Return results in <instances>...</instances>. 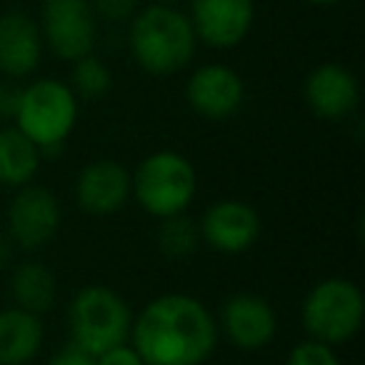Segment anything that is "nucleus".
<instances>
[{
	"instance_id": "nucleus-17",
	"label": "nucleus",
	"mask_w": 365,
	"mask_h": 365,
	"mask_svg": "<svg viewBox=\"0 0 365 365\" xmlns=\"http://www.w3.org/2000/svg\"><path fill=\"white\" fill-rule=\"evenodd\" d=\"M43 153L16 125L0 130V185L23 188L38 175Z\"/></svg>"
},
{
	"instance_id": "nucleus-8",
	"label": "nucleus",
	"mask_w": 365,
	"mask_h": 365,
	"mask_svg": "<svg viewBox=\"0 0 365 365\" xmlns=\"http://www.w3.org/2000/svg\"><path fill=\"white\" fill-rule=\"evenodd\" d=\"M63 210L58 198L43 185L28 182L16 190L8 208V238L23 250H38L56 238Z\"/></svg>"
},
{
	"instance_id": "nucleus-23",
	"label": "nucleus",
	"mask_w": 365,
	"mask_h": 365,
	"mask_svg": "<svg viewBox=\"0 0 365 365\" xmlns=\"http://www.w3.org/2000/svg\"><path fill=\"white\" fill-rule=\"evenodd\" d=\"M96 365H145V363H143V358L135 353V348H133L130 343H125V345H118V348L108 350V353L98 355Z\"/></svg>"
},
{
	"instance_id": "nucleus-7",
	"label": "nucleus",
	"mask_w": 365,
	"mask_h": 365,
	"mask_svg": "<svg viewBox=\"0 0 365 365\" xmlns=\"http://www.w3.org/2000/svg\"><path fill=\"white\" fill-rule=\"evenodd\" d=\"M43 46L61 61H78L96 51L98 18L91 0H43L41 8Z\"/></svg>"
},
{
	"instance_id": "nucleus-22",
	"label": "nucleus",
	"mask_w": 365,
	"mask_h": 365,
	"mask_svg": "<svg viewBox=\"0 0 365 365\" xmlns=\"http://www.w3.org/2000/svg\"><path fill=\"white\" fill-rule=\"evenodd\" d=\"M91 8L98 21L120 26L128 23L138 11V0H91Z\"/></svg>"
},
{
	"instance_id": "nucleus-10",
	"label": "nucleus",
	"mask_w": 365,
	"mask_h": 365,
	"mask_svg": "<svg viewBox=\"0 0 365 365\" xmlns=\"http://www.w3.org/2000/svg\"><path fill=\"white\" fill-rule=\"evenodd\" d=\"M190 26L198 43L215 51H230L248 38L255 23L253 0H188Z\"/></svg>"
},
{
	"instance_id": "nucleus-3",
	"label": "nucleus",
	"mask_w": 365,
	"mask_h": 365,
	"mask_svg": "<svg viewBox=\"0 0 365 365\" xmlns=\"http://www.w3.org/2000/svg\"><path fill=\"white\" fill-rule=\"evenodd\" d=\"M133 198L148 215L163 220L190 208L198 193V173L182 153L155 150L130 173Z\"/></svg>"
},
{
	"instance_id": "nucleus-18",
	"label": "nucleus",
	"mask_w": 365,
	"mask_h": 365,
	"mask_svg": "<svg viewBox=\"0 0 365 365\" xmlns=\"http://www.w3.org/2000/svg\"><path fill=\"white\" fill-rule=\"evenodd\" d=\"M11 293L18 308L33 315H43L56 305V275L43 263H21L11 275Z\"/></svg>"
},
{
	"instance_id": "nucleus-9",
	"label": "nucleus",
	"mask_w": 365,
	"mask_h": 365,
	"mask_svg": "<svg viewBox=\"0 0 365 365\" xmlns=\"http://www.w3.org/2000/svg\"><path fill=\"white\" fill-rule=\"evenodd\" d=\"M218 330L233 348L255 353L273 343L278 333V315L263 295L233 293L220 305Z\"/></svg>"
},
{
	"instance_id": "nucleus-11",
	"label": "nucleus",
	"mask_w": 365,
	"mask_h": 365,
	"mask_svg": "<svg viewBox=\"0 0 365 365\" xmlns=\"http://www.w3.org/2000/svg\"><path fill=\"white\" fill-rule=\"evenodd\" d=\"M200 240L215 253L223 255H240L250 250L260 238V223L258 210L245 200H218L203 213L198 223Z\"/></svg>"
},
{
	"instance_id": "nucleus-20",
	"label": "nucleus",
	"mask_w": 365,
	"mask_h": 365,
	"mask_svg": "<svg viewBox=\"0 0 365 365\" xmlns=\"http://www.w3.org/2000/svg\"><path fill=\"white\" fill-rule=\"evenodd\" d=\"M68 86L76 93L78 101H101V98H106L110 93V68L93 53L86 58H78V61H73L71 83Z\"/></svg>"
},
{
	"instance_id": "nucleus-26",
	"label": "nucleus",
	"mask_w": 365,
	"mask_h": 365,
	"mask_svg": "<svg viewBox=\"0 0 365 365\" xmlns=\"http://www.w3.org/2000/svg\"><path fill=\"white\" fill-rule=\"evenodd\" d=\"M11 253H13L11 238H3V235H0V268H6V265H8V260H11Z\"/></svg>"
},
{
	"instance_id": "nucleus-6",
	"label": "nucleus",
	"mask_w": 365,
	"mask_h": 365,
	"mask_svg": "<svg viewBox=\"0 0 365 365\" xmlns=\"http://www.w3.org/2000/svg\"><path fill=\"white\" fill-rule=\"evenodd\" d=\"M305 333L328 345H343L360 333L365 320L363 290L348 278H325L308 290L300 308Z\"/></svg>"
},
{
	"instance_id": "nucleus-4",
	"label": "nucleus",
	"mask_w": 365,
	"mask_h": 365,
	"mask_svg": "<svg viewBox=\"0 0 365 365\" xmlns=\"http://www.w3.org/2000/svg\"><path fill=\"white\" fill-rule=\"evenodd\" d=\"M71 343L88 355L108 353L130 340L133 313L120 293L108 285H86L71 300L68 308Z\"/></svg>"
},
{
	"instance_id": "nucleus-1",
	"label": "nucleus",
	"mask_w": 365,
	"mask_h": 365,
	"mask_svg": "<svg viewBox=\"0 0 365 365\" xmlns=\"http://www.w3.org/2000/svg\"><path fill=\"white\" fill-rule=\"evenodd\" d=\"M218 320L198 298L165 293L133 318L130 340L145 365H203L218 348Z\"/></svg>"
},
{
	"instance_id": "nucleus-27",
	"label": "nucleus",
	"mask_w": 365,
	"mask_h": 365,
	"mask_svg": "<svg viewBox=\"0 0 365 365\" xmlns=\"http://www.w3.org/2000/svg\"><path fill=\"white\" fill-rule=\"evenodd\" d=\"M305 3H310V6H318V8H333V6L345 3V0H305Z\"/></svg>"
},
{
	"instance_id": "nucleus-2",
	"label": "nucleus",
	"mask_w": 365,
	"mask_h": 365,
	"mask_svg": "<svg viewBox=\"0 0 365 365\" xmlns=\"http://www.w3.org/2000/svg\"><path fill=\"white\" fill-rule=\"evenodd\" d=\"M128 26L130 56L148 76L170 78L193 63L198 38L188 13H182L180 8L150 3L138 8Z\"/></svg>"
},
{
	"instance_id": "nucleus-24",
	"label": "nucleus",
	"mask_w": 365,
	"mask_h": 365,
	"mask_svg": "<svg viewBox=\"0 0 365 365\" xmlns=\"http://www.w3.org/2000/svg\"><path fill=\"white\" fill-rule=\"evenodd\" d=\"M23 88L16 81L6 78L0 83V118H13L18 110V101H21Z\"/></svg>"
},
{
	"instance_id": "nucleus-12",
	"label": "nucleus",
	"mask_w": 365,
	"mask_h": 365,
	"mask_svg": "<svg viewBox=\"0 0 365 365\" xmlns=\"http://www.w3.org/2000/svg\"><path fill=\"white\" fill-rule=\"evenodd\" d=\"M185 101L200 118L225 120L243 108L245 83L225 63H208L190 73L188 86H185Z\"/></svg>"
},
{
	"instance_id": "nucleus-28",
	"label": "nucleus",
	"mask_w": 365,
	"mask_h": 365,
	"mask_svg": "<svg viewBox=\"0 0 365 365\" xmlns=\"http://www.w3.org/2000/svg\"><path fill=\"white\" fill-rule=\"evenodd\" d=\"M158 6H170V8H180L182 3H188V0H153Z\"/></svg>"
},
{
	"instance_id": "nucleus-15",
	"label": "nucleus",
	"mask_w": 365,
	"mask_h": 365,
	"mask_svg": "<svg viewBox=\"0 0 365 365\" xmlns=\"http://www.w3.org/2000/svg\"><path fill=\"white\" fill-rule=\"evenodd\" d=\"M41 26L31 16L13 11L0 16V76L21 81L38 71L43 61Z\"/></svg>"
},
{
	"instance_id": "nucleus-21",
	"label": "nucleus",
	"mask_w": 365,
	"mask_h": 365,
	"mask_svg": "<svg viewBox=\"0 0 365 365\" xmlns=\"http://www.w3.org/2000/svg\"><path fill=\"white\" fill-rule=\"evenodd\" d=\"M288 365H343L333 345L320 343V340H303V343L293 345L288 353Z\"/></svg>"
},
{
	"instance_id": "nucleus-5",
	"label": "nucleus",
	"mask_w": 365,
	"mask_h": 365,
	"mask_svg": "<svg viewBox=\"0 0 365 365\" xmlns=\"http://www.w3.org/2000/svg\"><path fill=\"white\" fill-rule=\"evenodd\" d=\"M78 110V98L68 83L58 78H41L23 88L13 123L41 148V153H53L61 150L73 135Z\"/></svg>"
},
{
	"instance_id": "nucleus-13",
	"label": "nucleus",
	"mask_w": 365,
	"mask_h": 365,
	"mask_svg": "<svg viewBox=\"0 0 365 365\" xmlns=\"http://www.w3.org/2000/svg\"><path fill=\"white\" fill-rule=\"evenodd\" d=\"M133 198L130 170L123 163L113 158L93 160L78 173L76 178V203L83 213L98 215H115L125 208Z\"/></svg>"
},
{
	"instance_id": "nucleus-16",
	"label": "nucleus",
	"mask_w": 365,
	"mask_h": 365,
	"mask_svg": "<svg viewBox=\"0 0 365 365\" xmlns=\"http://www.w3.org/2000/svg\"><path fill=\"white\" fill-rule=\"evenodd\" d=\"M46 340L41 315L23 308L0 310V365H28L38 358Z\"/></svg>"
},
{
	"instance_id": "nucleus-14",
	"label": "nucleus",
	"mask_w": 365,
	"mask_h": 365,
	"mask_svg": "<svg viewBox=\"0 0 365 365\" xmlns=\"http://www.w3.org/2000/svg\"><path fill=\"white\" fill-rule=\"evenodd\" d=\"M303 98L315 118L345 120L360 103V83L350 68L340 63H320L305 78Z\"/></svg>"
},
{
	"instance_id": "nucleus-25",
	"label": "nucleus",
	"mask_w": 365,
	"mask_h": 365,
	"mask_svg": "<svg viewBox=\"0 0 365 365\" xmlns=\"http://www.w3.org/2000/svg\"><path fill=\"white\" fill-rule=\"evenodd\" d=\"M48 365H96V358L88 355L86 350L76 348L73 343H68V345H63V348L58 350L51 360H48Z\"/></svg>"
},
{
	"instance_id": "nucleus-19",
	"label": "nucleus",
	"mask_w": 365,
	"mask_h": 365,
	"mask_svg": "<svg viewBox=\"0 0 365 365\" xmlns=\"http://www.w3.org/2000/svg\"><path fill=\"white\" fill-rule=\"evenodd\" d=\"M200 240V230L198 223L193 218H188L185 213L180 215H170V218L160 220V228H158V248L165 258L173 260H182L190 258V255L198 250Z\"/></svg>"
}]
</instances>
